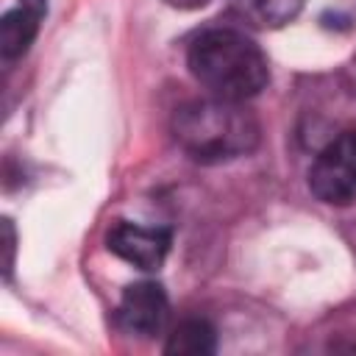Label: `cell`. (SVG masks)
<instances>
[{
  "label": "cell",
  "mask_w": 356,
  "mask_h": 356,
  "mask_svg": "<svg viewBox=\"0 0 356 356\" xmlns=\"http://www.w3.org/2000/svg\"><path fill=\"white\" fill-rule=\"evenodd\" d=\"M172 136L189 159L200 164H222L253 153L261 139V125L239 100L203 97L175 108Z\"/></svg>",
  "instance_id": "cell-1"
},
{
  "label": "cell",
  "mask_w": 356,
  "mask_h": 356,
  "mask_svg": "<svg viewBox=\"0 0 356 356\" xmlns=\"http://www.w3.org/2000/svg\"><path fill=\"white\" fill-rule=\"evenodd\" d=\"M186 67L195 81L222 100H250L267 81L270 67L261 47L234 28H209L189 42Z\"/></svg>",
  "instance_id": "cell-2"
},
{
  "label": "cell",
  "mask_w": 356,
  "mask_h": 356,
  "mask_svg": "<svg viewBox=\"0 0 356 356\" xmlns=\"http://www.w3.org/2000/svg\"><path fill=\"white\" fill-rule=\"evenodd\" d=\"M309 189L328 206L356 203V128L334 136L309 170Z\"/></svg>",
  "instance_id": "cell-3"
},
{
  "label": "cell",
  "mask_w": 356,
  "mask_h": 356,
  "mask_svg": "<svg viewBox=\"0 0 356 356\" xmlns=\"http://www.w3.org/2000/svg\"><path fill=\"white\" fill-rule=\"evenodd\" d=\"M167 292L156 281H136L122 289L117 306V325L131 337H156L167 323Z\"/></svg>",
  "instance_id": "cell-4"
},
{
  "label": "cell",
  "mask_w": 356,
  "mask_h": 356,
  "mask_svg": "<svg viewBox=\"0 0 356 356\" xmlns=\"http://www.w3.org/2000/svg\"><path fill=\"white\" fill-rule=\"evenodd\" d=\"M170 242L172 234L167 228H150V225H136V222H117L108 231V250L114 256H120L122 261L134 264L136 270L153 273L164 264L167 253H170Z\"/></svg>",
  "instance_id": "cell-5"
},
{
  "label": "cell",
  "mask_w": 356,
  "mask_h": 356,
  "mask_svg": "<svg viewBox=\"0 0 356 356\" xmlns=\"http://www.w3.org/2000/svg\"><path fill=\"white\" fill-rule=\"evenodd\" d=\"M306 0H231V11L259 31H275L289 25L300 11Z\"/></svg>",
  "instance_id": "cell-6"
},
{
  "label": "cell",
  "mask_w": 356,
  "mask_h": 356,
  "mask_svg": "<svg viewBox=\"0 0 356 356\" xmlns=\"http://www.w3.org/2000/svg\"><path fill=\"white\" fill-rule=\"evenodd\" d=\"M39 19H42V11L28 8V6H17L3 14V19H0L3 58H19L28 53V47L33 44V39L39 33Z\"/></svg>",
  "instance_id": "cell-7"
},
{
  "label": "cell",
  "mask_w": 356,
  "mask_h": 356,
  "mask_svg": "<svg viewBox=\"0 0 356 356\" xmlns=\"http://www.w3.org/2000/svg\"><path fill=\"white\" fill-rule=\"evenodd\" d=\"M214 350H217V334L209 320H197V317L178 323L164 345V353L170 356H206Z\"/></svg>",
  "instance_id": "cell-8"
},
{
  "label": "cell",
  "mask_w": 356,
  "mask_h": 356,
  "mask_svg": "<svg viewBox=\"0 0 356 356\" xmlns=\"http://www.w3.org/2000/svg\"><path fill=\"white\" fill-rule=\"evenodd\" d=\"M3 245H6V275H11L14 270V248H17V234H14V225L11 220H3Z\"/></svg>",
  "instance_id": "cell-9"
},
{
  "label": "cell",
  "mask_w": 356,
  "mask_h": 356,
  "mask_svg": "<svg viewBox=\"0 0 356 356\" xmlns=\"http://www.w3.org/2000/svg\"><path fill=\"white\" fill-rule=\"evenodd\" d=\"M167 6H172V8H181V11H195V8H203V6H209L211 0H164Z\"/></svg>",
  "instance_id": "cell-10"
},
{
  "label": "cell",
  "mask_w": 356,
  "mask_h": 356,
  "mask_svg": "<svg viewBox=\"0 0 356 356\" xmlns=\"http://www.w3.org/2000/svg\"><path fill=\"white\" fill-rule=\"evenodd\" d=\"M22 6H28V8H36V11H42V14H44V8H47V0H22Z\"/></svg>",
  "instance_id": "cell-11"
}]
</instances>
